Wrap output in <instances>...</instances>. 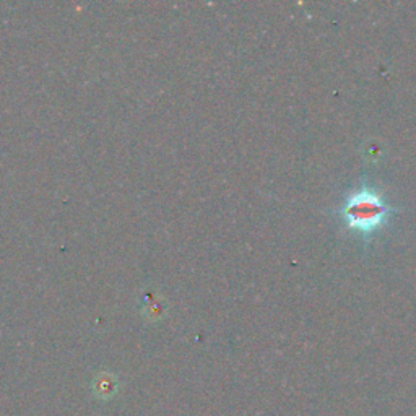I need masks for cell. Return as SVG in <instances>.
<instances>
[{"label": "cell", "mask_w": 416, "mask_h": 416, "mask_svg": "<svg viewBox=\"0 0 416 416\" xmlns=\"http://www.w3.org/2000/svg\"><path fill=\"white\" fill-rule=\"evenodd\" d=\"M395 213L397 210L393 205L367 182H363L350 192L339 208L340 221L345 225L346 231L358 234L366 242L381 233L391 223Z\"/></svg>", "instance_id": "obj_1"}]
</instances>
